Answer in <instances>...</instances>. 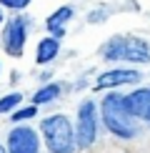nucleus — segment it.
<instances>
[{"label": "nucleus", "mask_w": 150, "mask_h": 153, "mask_svg": "<svg viewBox=\"0 0 150 153\" xmlns=\"http://www.w3.org/2000/svg\"><path fill=\"white\" fill-rule=\"evenodd\" d=\"M98 105L93 98L80 100L75 120V148H90L98 138Z\"/></svg>", "instance_id": "20e7f679"}, {"label": "nucleus", "mask_w": 150, "mask_h": 153, "mask_svg": "<svg viewBox=\"0 0 150 153\" xmlns=\"http://www.w3.org/2000/svg\"><path fill=\"white\" fill-rule=\"evenodd\" d=\"M60 95V83H45L43 88H38L35 95H33V105H43V103H50Z\"/></svg>", "instance_id": "9b49d317"}, {"label": "nucleus", "mask_w": 150, "mask_h": 153, "mask_svg": "<svg viewBox=\"0 0 150 153\" xmlns=\"http://www.w3.org/2000/svg\"><path fill=\"white\" fill-rule=\"evenodd\" d=\"M143 75L133 71V68H112V71H105L98 75L95 80V91H115L118 85H133V83H138Z\"/></svg>", "instance_id": "0eeeda50"}, {"label": "nucleus", "mask_w": 150, "mask_h": 153, "mask_svg": "<svg viewBox=\"0 0 150 153\" xmlns=\"http://www.w3.org/2000/svg\"><path fill=\"white\" fill-rule=\"evenodd\" d=\"M73 15H75V10L70 8V5H62V8H58V10H55L53 15H50L48 20H45L48 30H50V35L60 40V38L65 35V25H68V20H70Z\"/></svg>", "instance_id": "1a4fd4ad"}, {"label": "nucleus", "mask_w": 150, "mask_h": 153, "mask_svg": "<svg viewBox=\"0 0 150 153\" xmlns=\"http://www.w3.org/2000/svg\"><path fill=\"white\" fill-rule=\"evenodd\" d=\"M23 103V93H8V95H3L0 98V113H12L15 108H20Z\"/></svg>", "instance_id": "f8f14e48"}, {"label": "nucleus", "mask_w": 150, "mask_h": 153, "mask_svg": "<svg viewBox=\"0 0 150 153\" xmlns=\"http://www.w3.org/2000/svg\"><path fill=\"white\" fill-rule=\"evenodd\" d=\"M100 120L105 123V128H108L112 136L118 138H125V141H130V138L138 136V126H135V118L128 113V108L123 103V95L120 93H108L103 100H100Z\"/></svg>", "instance_id": "f257e3e1"}, {"label": "nucleus", "mask_w": 150, "mask_h": 153, "mask_svg": "<svg viewBox=\"0 0 150 153\" xmlns=\"http://www.w3.org/2000/svg\"><path fill=\"white\" fill-rule=\"evenodd\" d=\"M40 151V138L38 131L30 126H15L8 133V153H38Z\"/></svg>", "instance_id": "423d86ee"}, {"label": "nucleus", "mask_w": 150, "mask_h": 153, "mask_svg": "<svg viewBox=\"0 0 150 153\" xmlns=\"http://www.w3.org/2000/svg\"><path fill=\"white\" fill-rule=\"evenodd\" d=\"M30 18L28 15H15L5 23L3 30V48L12 58H20L25 53V43H28V30H30Z\"/></svg>", "instance_id": "39448f33"}, {"label": "nucleus", "mask_w": 150, "mask_h": 153, "mask_svg": "<svg viewBox=\"0 0 150 153\" xmlns=\"http://www.w3.org/2000/svg\"><path fill=\"white\" fill-rule=\"evenodd\" d=\"M38 116V105H23V108H15V111L10 113V120L12 123H23V120H28V118H35Z\"/></svg>", "instance_id": "ddd939ff"}, {"label": "nucleus", "mask_w": 150, "mask_h": 153, "mask_svg": "<svg viewBox=\"0 0 150 153\" xmlns=\"http://www.w3.org/2000/svg\"><path fill=\"white\" fill-rule=\"evenodd\" d=\"M3 20H5V15H3V10H0V25H3Z\"/></svg>", "instance_id": "dca6fc26"}, {"label": "nucleus", "mask_w": 150, "mask_h": 153, "mask_svg": "<svg viewBox=\"0 0 150 153\" xmlns=\"http://www.w3.org/2000/svg\"><path fill=\"white\" fill-rule=\"evenodd\" d=\"M40 133L50 153H73L75 151V131L68 116L55 113L40 120Z\"/></svg>", "instance_id": "7ed1b4c3"}, {"label": "nucleus", "mask_w": 150, "mask_h": 153, "mask_svg": "<svg viewBox=\"0 0 150 153\" xmlns=\"http://www.w3.org/2000/svg\"><path fill=\"white\" fill-rule=\"evenodd\" d=\"M100 55L108 63L125 60V63H138V65H143V63H150V45H148V40L135 38V35H115V38H110L108 43H103Z\"/></svg>", "instance_id": "f03ea898"}, {"label": "nucleus", "mask_w": 150, "mask_h": 153, "mask_svg": "<svg viewBox=\"0 0 150 153\" xmlns=\"http://www.w3.org/2000/svg\"><path fill=\"white\" fill-rule=\"evenodd\" d=\"M0 153H8V148H5V146H3V143H0Z\"/></svg>", "instance_id": "2eb2a0df"}, {"label": "nucleus", "mask_w": 150, "mask_h": 153, "mask_svg": "<svg viewBox=\"0 0 150 153\" xmlns=\"http://www.w3.org/2000/svg\"><path fill=\"white\" fill-rule=\"evenodd\" d=\"M3 8H10V10H25L30 5V0H0Z\"/></svg>", "instance_id": "4468645a"}, {"label": "nucleus", "mask_w": 150, "mask_h": 153, "mask_svg": "<svg viewBox=\"0 0 150 153\" xmlns=\"http://www.w3.org/2000/svg\"><path fill=\"white\" fill-rule=\"evenodd\" d=\"M60 53V40L53 35L43 38V40H38V48H35V63L38 65H48V63H53V58Z\"/></svg>", "instance_id": "9d476101"}, {"label": "nucleus", "mask_w": 150, "mask_h": 153, "mask_svg": "<svg viewBox=\"0 0 150 153\" xmlns=\"http://www.w3.org/2000/svg\"><path fill=\"white\" fill-rule=\"evenodd\" d=\"M123 103L133 118L150 123V88H138V91L123 95Z\"/></svg>", "instance_id": "6e6552de"}]
</instances>
